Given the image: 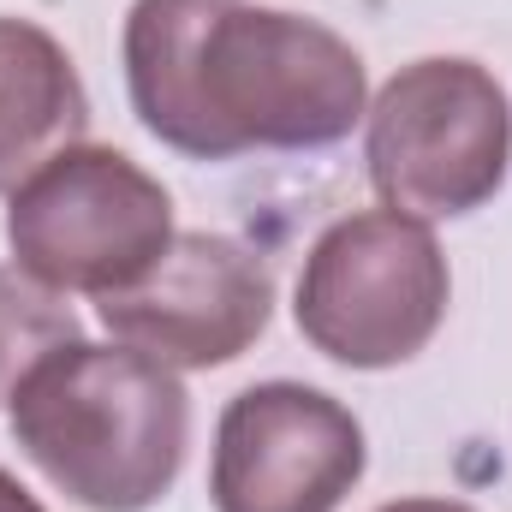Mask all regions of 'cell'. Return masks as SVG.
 Returning a JSON list of instances; mask_svg holds the SVG:
<instances>
[{"instance_id":"1","label":"cell","mask_w":512,"mask_h":512,"mask_svg":"<svg viewBox=\"0 0 512 512\" xmlns=\"http://www.w3.org/2000/svg\"><path fill=\"white\" fill-rule=\"evenodd\" d=\"M120 54L137 126L191 161L328 149L370 114L364 54L256 0H131Z\"/></svg>"},{"instance_id":"2","label":"cell","mask_w":512,"mask_h":512,"mask_svg":"<svg viewBox=\"0 0 512 512\" xmlns=\"http://www.w3.org/2000/svg\"><path fill=\"white\" fill-rule=\"evenodd\" d=\"M18 453L78 507L149 512L185 471L191 393L179 370L131 352L90 346L84 334L24 370L6 399Z\"/></svg>"},{"instance_id":"3","label":"cell","mask_w":512,"mask_h":512,"mask_svg":"<svg viewBox=\"0 0 512 512\" xmlns=\"http://www.w3.org/2000/svg\"><path fill=\"white\" fill-rule=\"evenodd\" d=\"M364 161L382 209L411 221L477 215L512 167V102L489 66L459 54L411 60L364 114Z\"/></svg>"},{"instance_id":"4","label":"cell","mask_w":512,"mask_h":512,"mask_svg":"<svg viewBox=\"0 0 512 512\" xmlns=\"http://www.w3.org/2000/svg\"><path fill=\"white\" fill-rule=\"evenodd\" d=\"M6 245L36 286L108 298L137 286L173 245V197L126 149L72 143L12 191Z\"/></svg>"},{"instance_id":"5","label":"cell","mask_w":512,"mask_h":512,"mask_svg":"<svg viewBox=\"0 0 512 512\" xmlns=\"http://www.w3.org/2000/svg\"><path fill=\"white\" fill-rule=\"evenodd\" d=\"M447 298L453 274L429 221L364 209L310 245L292 292V322L322 358L346 370H393L435 340Z\"/></svg>"},{"instance_id":"6","label":"cell","mask_w":512,"mask_h":512,"mask_svg":"<svg viewBox=\"0 0 512 512\" xmlns=\"http://www.w3.org/2000/svg\"><path fill=\"white\" fill-rule=\"evenodd\" d=\"M370 465L364 423L322 387L256 382L215 423V512H340Z\"/></svg>"},{"instance_id":"7","label":"cell","mask_w":512,"mask_h":512,"mask_svg":"<svg viewBox=\"0 0 512 512\" xmlns=\"http://www.w3.org/2000/svg\"><path fill=\"white\" fill-rule=\"evenodd\" d=\"M96 316L120 346L167 370H221L262 340L274 274L227 233H173L137 286L96 298Z\"/></svg>"},{"instance_id":"8","label":"cell","mask_w":512,"mask_h":512,"mask_svg":"<svg viewBox=\"0 0 512 512\" xmlns=\"http://www.w3.org/2000/svg\"><path fill=\"white\" fill-rule=\"evenodd\" d=\"M90 96L66 42L30 18H0V197L60 149L84 143Z\"/></svg>"},{"instance_id":"9","label":"cell","mask_w":512,"mask_h":512,"mask_svg":"<svg viewBox=\"0 0 512 512\" xmlns=\"http://www.w3.org/2000/svg\"><path fill=\"white\" fill-rule=\"evenodd\" d=\"M66 340H78L72 304L36 286L24 268H0V405L12 399V387L24 382L36 358H48Z\"/></svg>"},{"instance_id":"10","label":"cell","mask_w":512,"mask_h":512,"mask_svg":"<svg viewBox=\"0 0 512 512\" xmlns=\"http://www.w3.org/2000/svg\"><path fill=\"white\" fill-rule=\"evenodd\" d=\"M376 512H477L465 507V501H447V495H405V501H387Z\"/></svg>"},{"instance_id":"11","label":"cell","mask_w":512,"mask_h":512,"mask_svg":"<svg viewBox=\"0 0 512 512\" xmlns=\"http://www.w3.org/2000/svg\"><path fill=\"white\" fill-rule=\"evenodd\" d=\"M0 512H48V507H42V501L12 477V471H0Z\"/></svg>"}]
</instances>
